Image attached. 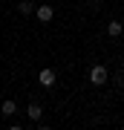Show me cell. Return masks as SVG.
I'll return each instance as SVG.
<instances>
[{
    "instance_id": "obj_1",
    "label": "cell",
    "mask_w": 124,
    "mask_h": 130,
    "mask_svg": "<svg viewBox=\"0 0 124 130\" xmlns=\"http://www.w3.org/2000/svg\"><path fill=\"white\" fill-rule=\"evenodd\" d=\"M90 81H92V84H104V81H107V70H104L101 64L90 70Z\"/></svg>"
},
{
    "instance_id": "obj_2",
    "label": "cell",
    "mask_w": 124,
    "mask_h": 130,
    "mask_svg": "<svg viewBox=\"0 0 124 130\" xmlns=\"http://www.w3.org/2000/svg\"><path fill=\"white\" fill-rule=\"evenodd\" d=\"M38 81H41L43 87H52V84H55V72L52 70H41L38 72Z\"/></svg>"
},
{
    "instance_id": "obj_3",
    "label": "cell",
    "mask_w": 124,
    "mask_h": 130,
    "mask_svg": "<svg viewBox=\"0 0 124 130\" xmlns=\"http://www.w3.org/2000/svg\"><path fill=\"white\" fill-rule=\"evenodd\" d=\"M35 14H38V20H43V23H46V20H52V18H55V12H52L49 6H38V9H35Z\"/></svg>"
},
{
    "instance_id": "obj_4",
    "label": "cell",
    "mask_w": 124,
    "mask_h": 130,
    "mask_svg": "<svg viewBox=\"0 0 124 130\" xmlns=\"http://www.w3.org/2000/svg\"><path fill=\"white\" fill-rule=\"evenodd\" d=\"M121 32H124V26L118 23V20H113V23H110V26H107V35H110V38H118Z\"/></svg>"
},
{
    "instance_id": "obj_5",
    "label": "cell",
    "mask_w": 124,
    "mask_h": 130,
    "mask_svg": "<svg viewBox=\"0 0 124 130\" xmlns=\"http://www.w3.org/2000/svg\"><path fill=\"white\" fill-rule=\"evenodd\" d=\"M26 113H29V119H41V116H43L41 104H29V110H26Z\"/></svg>"
},
{
    "instance_id": "obj_6",
    "label": "cell",
    "mask_w": 124,
    "mask_h": 130,
    "mask_svg": "<svg viewBox=\"0 0 124 130\" xmlns=\"http://www.w3.org/2000/svg\"><path fill=\"white\" fill-rule=\"evenodd\" d=\"M0 110H3V116H14L17 104H14V101H3V107H0Z\"/></svg>"
},
{
    "instance_id": "obj_7",
    "label": "cell",
    "mask_w": 124,
    "mask_h": 130,
    "mask_svg": "<svg viewBox=\"0 0 124 130\" xmlns=\"http://www.w3.org/2000/svg\"><path fill=\"white\" fill-rule=\"evenodd\" d=\"M17 12H20V14H32V3H20Z\"/></svg>"
},
{
    "instance_id": "obj_8",
    "label": "cell",
    "mask_w": 124,
    "mask_h": 130,
    "mask_svg": "<svg viewBox=\"0 0 124 130\" xmlns=\"http://www.w3.org/2000/svg\"><path fill=\"white\" fill-rule=\"evenodd\" d=\"M9 130H23V127H9Z\"/></svg>"
},
{
    "instance_id": "obj_9",
    "label": "cell",
    "mask_w": 124,
    "mask_h": 130,
    "mask_svg": "<svg viewBox=\"0 0 124 130\" xmlns=\"http://www.w3.org/2000/svg\"><path fill=\"white\" fill-rule=\"evenodd\" d=\"M38 130H49V127H38Z\"/></svg>"
},
{
    "instance_id": "obj_10",
    "label": "cell",
    "mask_w": 124,
    "mask_h": 130,
    "mask_svg": "<svg viewBox=\"0 0 124 130\" xmlns=\"http://www.w3.org/2000/svg\"><path fill=\"white\" fill-rule=\"evenodd\" d=\"M121 72H124V67H121Z\"/></svg>"
}]
</instances>
